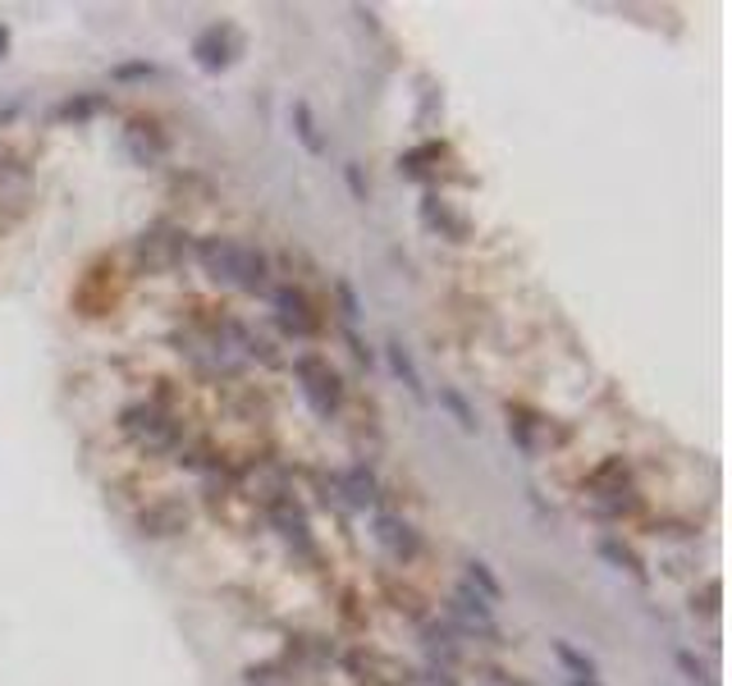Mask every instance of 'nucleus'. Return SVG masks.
Masks as SVG:
<instances>
[{"label": "nucleus", "instance_id": "1", "mask_svg": "<svg viewBox=\"0 0 732 686\" xmlns=\"http://www.w3.org/2000/svg\"><path fill=\"white\" fill-rule=\"evenodd\" d=\"M119 435L147 458H174V449L183 444V421L174 412H165L161 403H129L119 412Z\"/></svg>", "mask_w": 732, "mask_h": 686}, {"label": "nucleus", "instance_id": "2", "mask_svg": "<svg viewBox=\"0 0 732 686\" xmlns=\"http://www.w3.org/2000/svg\"><path fill=\"white\" fill-rule=\"evenodd\" d=\"M293 376H298L302 398H308V408H312L321 421L340 417V408H344V376L330 366V357H321V353H298V357H293Z\"/></svg>", "mask_w": 732, "mask_h": 686}, {"label": "nucleus", "instance_id": "3", "mask_svg": "<svg viewBox=\"0 0 732 686\" xmlns=\"http://www.w3.org/2000/svg\"><path fill=\"white\" fill-rule=\"evenodd\" d=\"M586 485H591V508H595L600 517H627V513L640 508L636 485H632V472H627L623 458L600 462Z\"/></svg>", "mask_w": 732, "mask_h": 686}, {"label": "nucleus", "instance_id": "4", "mask_svg": "<svg viewBox=\"0 0 732 686\" xmlns=\"http://www.w3.org/2000/svg\"><path fill=\"white\" fill-rule=\"evenodd\" d=\"M133 257L147 275H165V270L183 266V257H189V234H183L179 225H170V221H157L151 229L138 234Z\"/></svg>", "mask_w": 732, "mask_h": 686}, {"label": "nucleus", "instance_id": "5", "mask_svg": "<svg viewBox=\"0 0 732 686\" xmlns=\"http://www.w3.org/2000/svg\"><path fill=\"white\" fill-rule=\"evenodd\" d=\"M270 307H274V321H280V330L289 339H316L325 330L321 311L312 307V298L302 293L298 285H274L270 289Z\"/></svg>", "mask_w": 732, "mask_h": 686}, {"label": "nucleus", "instance_id": "6", "mask_svg": "<svg viewBox=\"0 0 732 686\" xmlns=\"http://www.w3.org/2000/svg\"><path fill=\"white\" fill-rule=\"evenodd\" d=\"M266 517H270V526L280 532V540H284L289 549L316 558L312 522H308V513H302V504H298V499H293L289 490H280V494H270V499H266Z\"/></svg>", "mask_w": 732, "mask_h": 686}, {"label": "nucleus", "instance_id": "7", "mask_svg": "<svg viewBox=\"0 0 732 686\" xmlns=\"http://www.w3.org/2000/svg\"><path fill=\"white\" fill-rule=\"evenodd\" d=\"M449 622H453V632H458V636H463V632H472V636H485V641L504 645V632H499V622H495L491 604H485V600L476 596V590H472L467 581H458V586H453Z\"/></svg>", "mask_w": 732, "mask_h": 686}, {"label": "nucleus", "instance_id": "8", "mask_svg": "<svg viewBox=\"0 0 732 686\" xmlns=\"http://www.w3.org/2000/svg\"><path fill=\"white\" fill-rule=\"evenodd\" d=\"M238 55H243V33L234 23H211L193 37V60L202 74H225Z\"/></svg>", "mask_w": 732, "mask_h": 686}, {"label": "nucleus", "instance_id": "9", "mask_svg": "<svg viewBox=\"0 0 732 686\" xmlns=\"http://www.w3.org/2000/svg\"><path fill=\"white\" fill-rule=\"evenodd\" d=\"M340 664H344V673L353 677V686H403V682H408V673L394 664L389 654H380V650H372V645L344 650Z\"/></svg>", "mask_w": 732, "mask_h": 686}, {"label": "nucleus", "instance_id": "10", "mask_svg": "<svg viewBox=\"0 0 732 686\" xmlns=\"http://www.w3.org/2000/svg\"><path fill=\"white\" fill-rule=\"evenodd\" d=\"M189 522H193L189 504H183L179 494H165V499H151V504L138 513V532L147 540H174V536L189 532Z\"/></svg>", "mask_w": 732, "mask_h": 686}, {"label": "nucleus", "instance_id": "11", "mask_svg": "<svg viewBox=\"0 0 732 686\" xmlns=\"http://www.w3.org/2000/svg\"><path fill=\"white\" fill-rule=\"evenodd\" d=\"M334 494H344V508L348 513H380V485L372 476V467L366 462H348L340 472L330 476Z\"/></svg>", "mask_w": 732, "mask_h": 686}, {"label": "nucleus", "instance_id": "12", "mask_svg": "<svg viewBox=\"0 0 732 686\" xmlns=\"http://www.w3.org/2000/svg\"><path fill=\"white\" fill-rule=\"evenodd\" d=\"M197 266L206 270V279L234 289L238 285V257H243V243L238 238H225V234H211V238H197Z\"/></svg>", "mask_w": 732, "mask_h": 686}, {"label": "nucleus", "instance_id": "13", "mask_svg": "<svg viewBox=\"0 0 732 686\" xmlns=\"http://www.w3.org/2000/svg\"><path fill=\"white\" fill-rule=\"evenodd\" d=\"M376 545L394 558V564H417V558H421V536H417V526L408 522V517H399V513H376Z\"/></svg>", "mask_w": 732, "mask_h": 686}, {"label": "nucleus", "instance_id": "14", "mask_svg": "<svg viewBox=\"0 0 732 686\" xmlns=\"http://www.w3.org/2000/svg\"><path fill=\"white\" fill-rule=\"evenodd\" d=\"M119 142H125V151L133 156V165H157V161L170 156V133L161 129L157 119H133Z\"/></svg>", "mask_w": 732, "mask_h": 686}, {"label": "nucleus", "instance_id": "15", "mask_svg": "<svg viewBox=\"0 0 732 686\" xmlns=\"http://www.w3.org/2000/svg\"><path fill=\"white\" fill-rule=\"evenodd\" d=\"M421 225L426 229H435L440 238H449V243H467L472 238V221L463 211H453L444 197H435V193H426L421 197Z\"/></svg>", "mask_w": 732, "mask_h": 686}, {"label": "nucleus", "instance_id": "16", "mask_svg": "<svg viewBox=\"0 0 732 686\" xmlns=\"http://www.w3.org/2000/svg\"><path fill=\"white\" fill-rule=\"evenodd\" d=\"M421 645L431 650V660H435V668H449L453 673V664L463 660V641H458V632H453V622L449 618H426L421 622Z\"/></svg>", "mask_w": 732, "mask_h": 686}, {"label": "nucleus", "instance_id": "17", "mask_svg": "<svg viewBox=\"0 0 732 686\" xmlns=\"http://www.w3.org/2000/svg\"><path fill=\"white\" fill-rule=\"evenodd\" d=\"M234 289H243V293H252V298H270V257L261 253V247H252V243H243V257H238V285Z\"/></svg>", "mask_w": 732, "mask_h": 686}, {"label": "nucleus", "instance_id": "18", "mask_svg": "<svg viewBox=\"0 0 732 686\" xmlns=\"http://www.w3.org/2000/svg\"><path fill=\"white\" fill-rule=\"evenodd\" d=\"M289 129H293V138L302 142V151L308 156H325L330 151V142H325V133H321V124H316V110H312V101H289Z\"/></svg>", "mask_w": 732, "mask_h": 686}, {"label": "nucleus", "instance_id": "19", "mask_svg": "<svg viewBox=\"0 0 732 686\" xmlns=\"http://www.w3.org/2000/svg\"><path fill=\"white\" fill-rule=\"evenodd\" d=\"M106 110H110V101L101 97V92H74V97H65L51 110V119L55 124H87V119H97Z\"/></svg>", "mask_w": 732, "mask_h": 686}, {"label": "nucleus", "instance_id": "20", "mask_svg": "<svg viewBox=\"0 0 732 686\" xmlns=\"http://www.w3.org/2000/svg\"><path fill=\"white\" fill-rule=\"evenodd\" d=\"M385 362H389V371L399 376V385H403L412 398H426L421 371H417V362H412V353H408V343H403V339H389V343H385Z\"/></svg>", "mask_w": 732, "mask_h": 686}, {"label": "nucleus", "instance_id": "21", "mask_svg": "<svg viewBox=\"0 0 732 686\" xmlns=\"http://www.w3.org/2000/svg\"><path fill=\"white\" fill-rule=\"evenodd\" d=\"M595 549H600L604 564H614L618 572H627V577H636V581H646V568H640L636 549H632L623 536H600V540H595Z\"/></svg>", "mask_w": 732, "mask_h": 686}, {"label": "nucleus", "instance_id": "22", "mask_svg": "<svg viewBox=\"0 0 732 686\" xmlns=\"http://www.w3.org/2000/svg\"><path fill=\"white\" fill-rule=\"evenodd\" d=\"M444 156H449V147H444V142H421V147H412V151H403V156H399V170H403L408 179H426V170L440 165Z\"/></svg>", "mask_w": 732, "mask_h": 686}, {"label": "nucleus", "instance_id": "23", "mask_svg": "<svg viewBox=\"0 0 732 686\" xmlns=\"http://www.w3.org/2000/svg\"><path fill=\"white\" fill-rule=\"evenodd\" d=\"M555 660L572 673V682H600V668H595V660L591 654H582L572 641H555Z\"/></svg>", "mask_w": 732, "mask_h": 686}, {"label": "nucleus", "instance_id": "24", "mask_svg": "<svg viewBox=\"0 0 732 686\" xmlns=\"http://www.w3.org/2000/svg\"><path fill=\"white\" fill-rule=\"evenodd\" d=\"M467 586L476 590V596H481L485 604H499V600H504L499 577L491 572V564H481V558H472V564H467Z\"/></svg>", "mask_w": 732, "mask_h": 686}, {"label": "nucleus", "instance_id": "25", "mask_svg": "<svg viewBox=\"0 0 732 686\" xmlns=\"http://www.w3.org/2000/svg\"><path fill=\"white\" fill-rule=\"evenodd\" d=\"M330 293H334V302H340V317H344V325L353 330L357 321H362V298H357V289H353V279H344V275H334L330 279Z\"/></svg>", "mask_w": 732, "mask_h": 686}, {"label": "nucleus", "instance_id": "26", "mask_svg": "<svg viewBox=\"0 0 732 686\" xmlns=\"http://www.w3.org/2000/svg\"><path fill=\"white\" fill-rule=\"evenodd\" d=\"M440 408H444L458 426H463L467 435H476V426H481V421H476V412H472V403H467L463 394H458L453 385H440Z\"/></svg>", "mask_w": 732, "mask_h": 686}, {"label": "nucleus", "instance_id": "27", "mask_svg": "<svg viewBox=\"0 0 732 686\" xmlns=\"http://www.w3.org/2000/svg\"><path fill=\"white\" fill-rule=\"evenodd\" d=\"M531 426H536V421H531V412H527V408H508V435H513V444L523 449L527 458H536V453H540V444H536Z\"/></svg>", "mask_w": 732, "mask_h": 686}, {"label": "nucleus", "instance_id": "28", "mask_svg": "<svg viewBox=\"0 0 732 686\" xmlns=\"http://www.w3.org/2000/svg\"><path fill=\"white\" fill-rule=\"evenodd\" d=\"M243 686H293V668L284 664H252L243 673Z\"/></svg>", "mask_w": 732, "mask_h": 686}, {"label": "nucleus", "instance_id": "29", "mask_svg": "<svg viewBox=\"0 0 732 686\" xmlns=\"http://www.w3.org/2000/svg\"><path fill=\"white\" fill-rule=\"evenodd\" d=\"M157 74H161V69L151 65V60H125V65L110 69L115 83H147V78H157Z\"/></svg>", "mask_w": 732, "mask_h": 686}, {"label": "nucleus", "instance_id": "30", "mask_svg": "<svg viewBox=\"0 0 732 686\" xmlns=\"http://www.w3.org/2000/svg\"><path fill=\"white\" fill-rule=\"evenodd\" d=\"M719 596H723V586H719V581H706V586H700V596H691V613L719 618Z\"/></svg>", "mask_w": 732, "mask_h": 686}, {"label": "nucleus", "instance_id": "31", "mask_svg": "<svg viewBox=\"0 0 732 686\" xmlns=\"http://www.w3.org/2000/svg\"><path fill=\"white\" fill-rule=\"evenodd\" d=\"M344 179H348V193H353V202H372V183L362 179V165H344Z\"/></svg>", "mask_w": 732, "mask_h": 686}, {"label": "nucleus", "instance_id": "32", "mask_svg": "<svg viewBox=\"0 0 732 686\" xmlns=\"http://www.w3.org/2000/svg\"><path fill=\"white\" fill-rule=\"evenodd\" d=\"M234 412L243 421H257V417H266V398H252V389H243V398L234 403Z\"/></svg>", "mask_w": 732, "mask_h": 686}, {"label": "nucleus", "instance_id": "33", "mask_svg": "<svg viewBox=\"0 0 732 686\" xmlns=\"http://www.w3.org/2000/svg\"><path fill=\"white\" fill-rule=\"evenodd\" d=\"M678 668L687 673V682H710V668H706V664H696V654H691V650H678Z\"/></svg>", "mask_w": 732, "mask_h": 686}, {"label": "nucleus", "instance_id": "34", "mask_svg": "<svg viewBox=\"0 0 732 686\" xmlns=\"http://www.w3.org/2000/svg\"><path fill=\"white\" fill-rule=\"evenodd\" d=\"M344 334H348V349H353V357H357V362H366V366H372V349H366V343L357 339V330H348V325H344Z\"/></svg>", "mask_w": 732, "mask_h": 686}, {"label": "nucleus", "instance_id": "35", "mask_svg": "<svg viewBox=\"0 0 732 686\" xmlns=\"http://www.w3.org/2000/svg\"><path fill=\"white\" fill-rule=\"evenodd\" d=\"M6 55H10V28L0 23V60H6Z\"/></svg>", "mask_w": 732, "mask_h": 686}, {"label": "nucleus", "instance_id": "36", "mask_svg": "<svg viewBox=\"0 0 732 686\" xmlns=\"http://www.w3.org/2000/svg\"><path fill=\"white\" fill-rule=\"evenodd\" d=\"M572 686H600V682H572Z\"/></svg>", "mask_w": 732, "mask_h": 686}]
</instances>
